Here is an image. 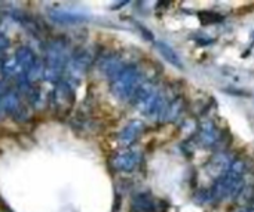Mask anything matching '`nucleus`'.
I'll list each match as a JSON object with an SVG mask.
<instances>
[{
  "label": "nucleus",
  "mask_w": 254,
  "mask_h": 212,
  "mask_svg": "<svg viewBox=\"0 0 254 212\" xmlns=\"http://www.w3.org/2000/svg\"><path fill=\"white\" fill-rule=\"evenodd\" d=\"M244 175H245V162L241 159L233 161L229 169L216 180L210 193L214 200H225L236 197L244 188Z\"/></svg>",
  "instance_id": "1"
},
{
  "label": "nucleus",
  "mask_w": 254,
  "mask_h": 212,
  "mask_svg": "<svg viewBox=\"0 0 254 212\" xmlns=\"http://www.w3.org/2000/svg\"><path fill=\"white\" fill-rule=\"evenodd\" d=\"M69 46L63 39L49 42L45 50L43 63V80L51 83H58L64 76V69L69 61Z\"/></svg>",
  "instance_id": "2"
},
{
  "label": "nucleus",
  "mask_w": 254,
  "mask_h": 212,
  "mask_svg": "<svg viewBox=\"0 0 254 212\" xmlns=\"http://www.w3.org/2000/svg\"><path fill=\"white\" fill-rule=\"evenodd\" d=\"M134 99V105L135 109L149 118H161L165 113L167 109V99L164 96V94L149 82H143L140 85V88L137 89V92L132 96Z\"/></svg>",
  "instance_id": "3"
},
{
  "label": "nucleus",
  "mask_w": 254,
  "mask_h": 212,
  "mask_svg": "<svg viewBox=\"0 0 254 212\" xmlns=\"http://www.w3.org/2000/svg\"><path fill=\"white\" fill-rule=\"evenodd\" d=\"M141 77V71L135 66H125V69L112 80L110 91L121 101L131 99L143 83Z\"/></svg>",
  "instance_id": "4"
},
{
  "label": "nucleus",
  "mask_w": 254,
  "mask_h": 212,
  "mask_svg": "<svg viewBox=\"0 0 254 212\" xmlns=\"http://www.w3.org/2000/svg\"><path fill=\"white\" fill-rule=\"evenodd\" d=\"M92 61H94V55L88 49L80 47V49L75 50L73 54L69 57V61L66 64L63 80H66L70 86L75 88V85L82 80L83 74L91 67Z\"/></svg>",
  "instance_id": "5"
},
{
  "label": "nucleus",
  "mask_w": 254,
  "mask_h": 212,
  "mask_svg": "<svg viewBox=\"0 0 254 212\" xmlns=\"http://www.w3.org/2000/svg\"><path fill=\"white\" fill-rule=\"evenodd\" d=\"M75 88L70 86L66 80H60L58 83H55V88L52 91V95H51V102H52L54 109L57 112V115H67L75 102Z\"/></svg>",
  "instance_id": "6"
},
{
  "label": "nucleus",
  "mask_w": 254,
  "mask_h": 212,
  "mask_svg": "<svg viewBox=\"0 0 254 212\" xmlns=\"http://www.w3.org/2000/svg\"><path fill=\"white\" fill-rule=\"evenodd\" d=\"M46 14H48L51 21L61 24V25H76V24L86 23L89 20V17L86 14L69 11V9H61V8H51V9H48Z\"/></svg>",
  "instance_id": "7"
},
{
  "label": "nucleus",
  "mask_w": 254,
  "mask_h": 212,
  "mask_svg": "<svg viewBox=\"0 0 254 212\" xmlns=\"http://www.w3.org/2000/svg\"><path fill=\"white\" fill-rule=\"evenodd\" d=\"M140 159V153L134 150L121 151L112 157V166L119 172H132L138 166Z\"/></svg>",
  "instance_id": "8"
},
{
  "label": "nucleus",
  "mask_w": 254,
  "mask_h": 212,
  "mask_svg": "<svg viewBox=\"0 0 254 212\" xmlns=\"http://www.w3.org/2000/svg\"><path fill=\"white\" fill-rule=\"evenodd\" d=\"M143 131H144V123L138 119H134L124 126V129L121 131V134L118 137V141L121 145L129 147L138 140V137L141 135Z\"/></svg>",
  "instance_id": "9"
},
{
  "label": "nucleus",
  "mask_w": 254,
  "mask_h": 212,
  "mask_svg": "<svg viewBox=\"0 0 254 212\" xmlns=\"http://www.w3.org/2000/svg\"><path fill=\"white\" fill-rule=\"evenodd\" d=\"M198 138H199V142H201L202 145H204V147H207V148L214 147V145L220 141L219 129H217V126L214 125L213 120L205 119L204 122L201 123Z\"/></svg>",
  "instance_id": "10"
},
{
  "label": "nucleus",
  "mask_w": 254,
  "mask_h": 212,
  "mask_svg": "<svg viewBox=\"0 0 254 212\" xmlns=\"http://www.w3.org/2000/svg\"><path fill=\"white\" fill-rule=\"evenodd\" d=\"M98 69H100V71L103 73L106 77H109L110 80H113L125 69V64H124V61L119 57L109 55V57L101 58V61L98 64Z\"/></svg>",
  "instance_id": "11"
},
{
  "label": "nucleus",
  "mask_w": 254,
  "mask_h": 212,
  "mask_svg": "<svg viewBox=\"0 0 254 212\" xmlns=\"http://www.w3.org/2000/svg\"><path fill=\"white\" fill-rule=\"evenodd\" d=\"M0 109H2V112H5L8 115L17 116L23 110L20 95L15 91L8 89L2 96H0Z\"/></svg>",
  "instance_id": "12"
},
{
  "label": "nucleus",
  "mask_w": 254,
  "mask_h": 212,
  "mask_svg": "<svg viewBox=\"0 0 254 212\" xmlns=\"http://www.w3.org/2000/svg\"><path fill=\"white\" fill-rule=\"evenodd\" d=\"M134 212H156L158 203L149 193H138L131 202Z\"/></svg>",
  "instance_id": "13"
},
{
  "label": "nucleus",
  "mask_w": 254,
  "mask_h": 212,
  "mask_svg": "<svg viewBox=\"0 0 254 212\" xmlns=\"http://www.w3.org/2000/svg\"><path fill=\"white\" fill-rule=\"evenodd\" d=\"M15 61L18 63V66L21 67L23 73L28 71L33 64L37 61L36 55H34V52L28 47V46H20L17 50H15V55H14Z\"/></svg>",
  "instance_id": "14"
},
{
  "label": "nucleus",
  "mask_w": 254,
  "mask_h": 212,
  "mask_svg": "<svg viewBox=\"0 0 254 212\" xmlns=\"http://www.w3.org/2000/svg\"><path fill=\"white\" fill-rule=\"evenodd\" d=\"M0 73L5 79H18L23 74V70L14 57H6L0 60Z\"/></svg>",
  "instance_id": "15"
},
{
  "label": "nucleus",
  "mask_w": 254,
  "mask_h": 212,
  "mask_svg": "<svg viewBox=\"0 0 254 212\" xmlns=\"http://www.w3.org/2000/svg\"><path fill=\"white\" fill-rule=\"evenodd\" d=\"M156 49H158L159 54H161L170 64H173V66L177 67V69H181V67H183V63H181L180 57L177 55V52H176L168 43H165V42H158V43H156Z\"/></svg>",
  "instance_id": "16"
},
{
  "label": "nucleus",
  "mask_w": 254,
  "mask_h": 212,
  "mask_svg": "<svg viewBox=\"0 0 254 212\" xmlns=\"http://www.w3.org/2000/svg\"><path fill=\"white\" fill-rule=\"evenodd\" d=\"M183 109H184L183 99H181V98H176L174 101L168 102V105H167V109H165V113H164L162 119H164V120H167V122H173V120H176V119L180 116V113L183 112Z\"/></svg>",
  "instance_id": "17"
},
{
  "label": "nucleus",
  "mask_w": 254,
  "mask_h": 212,
  "mask_svg": "<svg viewBox=\"0 0 254 212\" xmlns=\"http://www.w3.org/2000/svg\"><path fill=\"white\" fill-rule=\"evenodd\" d=\"M198 17L201 20L202 24H213V23H219L223 20V17L220 14H216V12H208V11H202V12H198Z\"/></svg>",
  "instance_id": "18"
},
{
  "label": "nucleus",
  "mask_w": 254,
  "mask_h": 212,
  "mask_svg": "<svg viewBox=\"0 0 254 212\" xmlns=\"http://www.w3.org/2000/svg\"><path fill=\"white\" fill-rule=\"evenodd\" d=\"M9 46H11V42H9L8 36L3 34V33H0V57H2L5 52L9 49Z\"/></svg>",
  "instance_id": "19"
},
{
  "label": "nucleus",
  "mask_w": 254,
  "mask_h": 212,
  "mask_svg": "<svg viewBox=\"0 0 254 212\" xmlns=\"http://www.w3.org/2000/svg\"><path fill=\"white\" fill-rule=\"evenodd\" d=\"M236 212H254V208L247 206V208H242V209H239V211H236Z\"/></svg>",
  "instance_id": "20"
},
{
  "label": "nucleus",
  "mask_w": 254,
  "mask_h": 212,
  "mask_svg": "<svg viewBox=\"0 0 254 212\" xmlns=\"http://www.w3.org/2000/svg\"><path fill=\"white\" fill-rule=\"evenodd\" d=\"M0 112H2V109H0Z\"/></svg>",
  "instance_id": "21"
}]
</instances>
